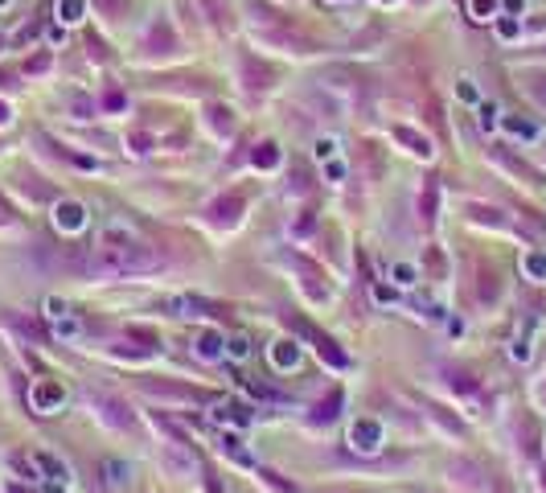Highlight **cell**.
<instances>
[{
  "label": "cell",
  "instance_id": "cell-4",
  "mask_svg": "<svg viewBox=\"0 0 546 493\" xmlns=\"http://www.w3.org/2000/svg\"><path fill=\"white\" fill-rule=\"evenodd\" d=\"M193 354H197L201 362H222L226 358V333H214V329L201 333V337L193 341Z\"/></svg>",
  "mask_w": 546,
  "mask_h": 493
},
{
  "label": "cell",
  "instance_id": "cell-19",
  "mask_svg": "<svg viewBox=\"0 0 546 493\" xmlns=\"http://www.w3.org/2000/svg\"><path fill=\"white\" fill-rule=\"evenodd\" d=\"M526 271L534 280H546V255H526Z\"/></svg>",
  "mask_w": 546,
  "mask_h": 493
},
{
  "label": "cell",
  "instance_id": "cell-5",
  "mask_svg": "<svg viewBox=\"0 0 546 493\" xmlns=\"http://www.w3.org/2000/svg\"><path fill=\"white\" fill-rule=\"evenodd\" d=\"M132 473H136V469H132L128 460H107V464H103V485L111 493H124L132 485Z\"/></svg>",
  "mask_w": 546,
  "mask_h": 493
},
{
  "label": "cell",
  "instance_id": "cell-8",
  "mask_svg": "<svg viewBox=\"0 0 546 493\" xmlns=\"http://www.w3.org/2000/svg\"><path fill=\"white\" fill-rule=\"evenodd\" d=\"M390 284H395V288H415V284H419V268L407 264V259L390 264Z\"/></svg>",
  "mask_w": 546,
  "mask_h": 493
},
{
  "label": "cell",
  "instance_id": "cell-21",
  "mask_svg": "<svg viewBox=\"0 0 546 493\" xmlns=\"http://www.w3.org/2000/svg\"><path fill=\"white\" fill-rule=\"evenodd\" d=\"M66 313H70L66 300H58V296H49V300H46V316H49V321H58V316H66Z\"/></svg>",
  "mask_w": 546,
  "mask_h": 493
},
{
  "label": "cell",
  "instance_id": "cell-2",
  "mask_svg": "<svg viewBox=\"0 0 546 493\" xmlns=\"http://www.w3.org/2000/svg\"><path fill=\"white\" fill-rule=\"evenodd\" d=\"M349 448L362 452V456L382 452V423L378 419H354L349 423Z\"/></svg>",
  "mask_w": 546,
  "mask_h": 493
},
{
  "label": "cell",
  "instance_id": "cell-17",
  "mask_svg": "<svg viewBox=\"0 0 546 493\" xmlns=\"http://www.w3.org/2000/svg\"><path fill=\"white\" fill-rule=\"evenodd\" d=\"M345 173H349V169H345V161H341V156L324 161V177H329V181H345Z\"/></svg>",
  "mask_w": 546,
  "mask_h": 493
},
{
  "label": "cell",
  "instance_id": "cell-11",
  "mask_svg": "<svg viewBox=\"0 0 546 493\" xmlns=\"http://www.w3.org/2000/svg\"><path fill=\"white\" fill-rule=\"evenodd\" d=\"M337 148H341V140H337V136H317V144H313V156H317L320 165H324V161H333V156H337Z\"/></svg>",
  "mask_w": 546,
  "mask_h": 493
},
{
  "label": "cell",
  "instance_id": "cell-28",
  "mask_svg": "<svg viewBox=\"0 0 546 493\" xmlns=\"http://www.w3.org/2000/svg\"><path fill=\"white\" fill-rule=\"evenodd\" d=\"M382 4H386V0H382Z\"/></svg>",
  "mask_w": 546,
  "mask_h": 493
},
{
  "label": "cell",
  "instance_id": "cell-16",
  "mask_svg": "<svg viewBox=\"0 0 546 493\" xmlns=\"http://www.w3.org/2000/svg\"><path fill=\"white\" fill-rule=\"evenodd\" d=\"M374 300H378V305H395V300H399V288H395V284H374Z\"/></svg>",
  "mask_w": 546,
  "mask_h": 493
},
{
  "label": "cell",
  "instance_id": "cell-12",
  "mask_svg": "<svg viewBox=\"0 0 546 493\" xmlns=\"http://www.w3.org/2000/svg\"><path fill=\"white\" fill-rule=\"evenodd\" d=\"M58 17L70 21V25L83 21V17H87V0H58Z\"/></svg>",
  "mask_w": 546,
  "mask_h": 493
},
{
  "label": "cell",
  "instance_id": "cell-18",
  "mask_svg": "<svg viewBox=\"0 0 546 493\" xmlns=\"http://www.w3.org/2000/svg\"><path fill=\"white\" fill-rule=\"evenodd\" d=\"M477 115H481V128H485V132H489V128H497V107H493V103H481V107H477Z\"/></svg>",
  "mask_w": 546,
  "mask_h": 493
},
{
  "label": "cell",
  "instance_id": "cell-23",
  "mask_svg": "<svg viewBox=\"0 0 546 493\" xmlns=\"http://www.w3.org/2000/svg\"><path fill=\"white\" fill-rule=\"evenodd\" d=\"M509 132H513V136H534V128L522 124V120H509Z\"/></svg>",
  "mask_w": 546,
  "mask_h": 493
},
{
  "label": "cell",
  "instance_id": "cell-7",
  "mask_svg": "<svg viewBox=\"0 0 546 493\" xmlns=\"http://www.w3.org/2000/svg\"><path fill=\"white\" fill-rule=\"evenodd\" d=\"M218 452H222V456H230V460H238V464H247V469L255 464V456L242 448V436H238V432H222V440H218Z\"/></svg>",
  "mask_w": 546,
  "mask_h": 493
},
{
  "label": "cell",
  "instance_id": "cell-9",
  "mask_svg": "<svg viewBox=\"0 0 546 493\" xmlns=\"http://www.w3.org/2000/svg\"><path fill=\"white\" fill-rule=\"evenodd\" d=\"M226 358L230 362H247V358H251V337H247V333H230V337H226Z\"/></svg>",
  "mask_w": 546,
  "mask_h": 493
},
{
  "label": "cell",
  "instance_id": "cell-22",
  "mask_svg": "<svg viewBox=\"0 0 546 493\" xmlns=\"http://www.w3.org/2000/svg\"><path fill=\"white\" fill-rule=\"evenodd\" d=\"M94 4H99V8H103L107 17H119V13L128 8V0H94Z\"/></svg>",
  "mask_w": 546,
  "mask_h": 493
},
{
  "label": "cell",
  "instance_id": "cell-14",
  "mask_svg": "<svg viewBox=\"0 0 546 493\" xmlns=\"http://www.w3.org/2000/svg\"><path fill=\"white\" fill-rule=\"evenodd\" d=\"M255 165H259V169H275V165H279V148H275V144H259V148H255Z\"/></svg>",
  "mask_w": 546,
  "mask_h": 493
},
{
  "label": "cell",
  "instance_id": "cell-26",
  "mask_svg": "<svg viewBox=\"0 0 546 493\" xmlns=\"http://www.w3.org/2000/svg\"><path fill=\"white\" fill-rule=\"evenodd\" d=\"M4 124H13V111H8V103L0 99V128H4Z\"/></svg>",
  "mask_w": 546,
  "mask_h": 493
},
{
  "label": "cell",
  "instance_id": "cell-24",
  "mask_svg": "<svg viewBox=\"0 0 546 493\" xmlns=\"http://www.w3.org/2000/svg\"><path fill=\"white\" fill-rule=\"evenodd\" d=\"M66 42V29H62V25H53V29H49V45H62Z\"/></svg>",
  "mask_w": 546,
  "mask_h": 493
},
{
  "label": "cell",
  "instance_id": "cell-25",
  "mask_svg": "<svg viewBox=\"0 0 546 493\" xmlns=\"http://www.w3.org/2000/svg\"><path fill=\"white\" fill-rule=\"evenodd\" d=\"M460 99H468V103H477V90H472V83H468V79L460 83Z\"/></svg>",
  "mask_w": 546,
  "mask_h": 493
},
{
  "label": "cell",
  "instance_id": "cell-3",
  "mask_svg": "<svg viewBox=\"0 0 546 493\" xmlns=\"http://www.w3.org/2000/svg\"><path fill=\"white\" fill-rule=\"evenodd\" d=\"M66 387L62 382H38L33 391H29V403H33V411L38 415H53V411H62L66 407Z\"/></svg>",
  "mask_w": 546,
  "mask_h": 493
},
{
  "label": "cell",
  "instance_id": "cell-20",
  "mask_svg": "<svg viewBox=\"0 0 546 493\" xmlns=\"http://www.w3.org/2000/svg\"><path fill=\"white\" fill-rule=\"evenodd\" d=\"M42 493H70V477H46Z\"/></svg>",
  "mask_w": 546,
  "mask_h": 493
},
{
  "label": "cell",
  "instance_id": "cell-13",
  "mask_svg": "<svg viewBox=\"0 0 546 493\" xmlns=\"http://www.w3.org/2000/svg\"><path fill=\"white\" fill-rule=\"evenodd\" d=\"M395 136H399L403 144H411V152H415V156H431V144H427V136H415L411 128H399Z\"/></svg>",
  "mask_w": 546,
  "mask_h": 493
},
{
  "label": "cell",
  "instance_id": "cell-6",
  "mask_svg": "<svg viewBox=\"0 0 546 493\" xmlns=\"http://www.w3.org/2000/svg\"><path fill=\"white\" fill-rule=\"evenodd\" d=\"M267 358H272V366L279 370V374H288V370H296V366H300V346L283 337V341H275L272 350H267Z\"/></svg>",
  "mask_w": 546,
  "mask_h": 493
},
{
  "label": "cell",
  "instance_id": "cell-1",
  "mask_svg": "<svg viewBox=\"0 0 546 493\" xmlns=\"http://www.w3.org/2000/svg\"><path fill=\"white\" fill-rule=\"evenodd\" d=\"M87 206L83 202H74V197H62L58 206H53V226H58V234H83L87 230Z\"/></svg>",
  "mask_w": 546,
  "mask_h": 493
},
{
  "label": "cell",
  "instance_id": "cell-27",
  "mask_svg": "<svg viewBox=\"0 0 546 493\" xmlns=\"http://www.w3.org/2000/svg\"><path fill=\"white\" fill-rule=\"evenodd\" d=\"M497 29H501V38H513V33H518V25H513V21H501Z\"/></svg>",
  "mask_w": 546,
  "mask_h": 493
},
{
  "label": "cell",
  "instance_id": "cell-15",
  "mask_svg": "<svg viewBox=\"0 0 546 493\" xmlns=\"http://www.w3.org/2000/svg\"><path fill=\"white\" fill-rule=\"evenodd\" d=\"M468 8H472V21H489V17H497V0H468Z\"/></svg>",
  "mask_w": 546,
  "mask_h": 493
},
{
  "label": "cell",
  "instance_id": "cell-10",
  "mask_svg": "<svg viewBox=\"0 0 546 493\" xmlns=\"http://www.w3.org/2000/svg\"><path fill=\"white\" fill-rule=\"evenodd\" d=\"M78 333H83V325H78V316H58V321H53V337H58V341H74V337H78Z\"/></svg>",
  "mask_w": 546,
  "mask_h": 493
}]
</instances>
